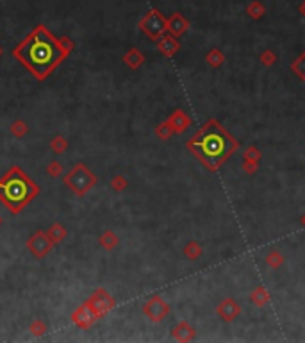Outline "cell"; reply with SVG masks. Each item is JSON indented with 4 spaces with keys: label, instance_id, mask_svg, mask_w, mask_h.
Listing matches in <instances>:
<instances>
[{
    "label": "cell",
    "instance_id": "obj_1",
    "mask_svg": "<svg viewBox=\"0 0 305 343\" xmlns=\"http://www.w3.org/2000/svg\"><path fill=\"white\" fill-rule=\"evenodd\" d=\"M75 43L70 38H55L45 25H38L15 48L13 55L18 59L38 80H45L65 61Z\"/></svg>",
    "mask_w": 305,
    "mask_h": 343
},
{
    "label": "cell",
    "instance_id": "obj_14",
    "mask_svg": "<svg viewBox=\"0 0 305 343\" xmlns=\"http://www.w3.org/2000/svg\"><path fill=\"white\" fill-rule=\"evenodd\" d=\"M124 63L129 66V68L138 70L139 66L145 63V55H143L141 52L138 50V48H131V50H129L127 54L124 55Z\"/></svg>",
    "mask_w": 305,
    "mask_h": 343
},
{
    "label": "cell",
    "instance_id": "obj_5",
    "mask_svg": "<svg viewBox=\"0 0 305 343\" xmlns=\"http://www.w3.org/2000/svg\"><path fill=\"white\" fill-rule=\"evenodd\" d=\"M139 29L150 38V40L157 41L164 33H166V20L157 9L148 11L141 20H139Z\"/></svg>",
    "mask_w": 305,
    "mask_h": 343
},
{
    "label": "cell",
    "instance_id": "obj_7",
    "mask_svg": "<svg viewBox=\"0 0 305 343\" xmlns=\"http://www.w3.org/2000/svg\"><path fill=\"white\" fill-rule=\"evenodd\" d=\"M27 248L30 250V254L36 260H43L45 255H48V252L54 248V243L48 238L47 231H36L33 236L27 240Z\"/></svg>",
    "mask_w": 305,
    "mask_h": 343
},
{
    "label": "cell",
    "instance_id": "obj_3",
    "mask_svg": "<svg viewBox=\"0 0 305 343\" xmlns=\"http://www.w3.org/2000/svg\"><path fill=\"white\" fill-rule=\"evenodd\" d=\"M40 195V186L20 166H11L0 179V202L18 215Z\"/></svg>",
    "mask_w": 305,
    "mask_h": 343
},
{
    "label": "cell",
    "instance_id": "obj_15",
    "mask_svg": "<svg viewBox=\"0 0 305 343\" xmlns=\"http://www.w3.org/2000/svg\"><path fill=\"white\" fill-rule=\"evenodd\" d=\"M47 234H48V238L52 240V243L59 245V243H63V241H65L68 231H66V227L61 225V223H52V225L48 227Z\"/></svg>",
    "mask_w": 305,
    "mask_h": 343
},
{
    "label": "cell",
    "instance_id": "obj_2",
    "mask_svg": "<svg viewBox=\"0 0 305 343\" xmlns=\"http://www.w3.org/2000/svg\"><path fill=\"white\" fill-rule=\"evenodd\" d=\"M188 145L205 166L216 170L225 161V157L236 149L237 143H234L230 136L216 122L211 120Z\"/></svg>",
    "mask_w": 305,
    "mask_h": 343
},
{
    "label": "cell",
    "instance_id": "obj_26",
    "mask_svg": "<svg viewBox=\"0 0 305 343\" xmlns=\"http://www.w3.org/2000/svg\"><path fill=\"white\" fill-rule=\"evenodd\" d=\"M0 55H2V47H0Z\"/></svg>",
    "mask_w": 305,
    "mask_h": 343
},
{
    "label": "cell",
    "instance_id": "obj_10",
    "mask_svg": "<svg viewBox=\"0 0 305 343\" xmlns=\"http://www.w3.org/2000/svg\"><path fill=\"white\" fill-rule=\"evenodd\" d=\"M157 48H159L164 55L171 58V55H175L178 52L180 45H178V41L175 40V36H171V34H163V36L157 40Z\"/></svg>",
    "mask_w": 305,
    "mask_h": 343
},
{
    "label": "cell",
    "instance_id": "obj_13",
    "mask_svg": "<svg viewBox=\"0 0 305 343\" xmlns=\"http://www.w3.org/2000/svg\"><path fill=\"white\" fill-rule=\"evenodd\" d=\"M98 243L104 250H114V248L120 245V238L118 234H114L113 231H104L98 238Z\"/></svg>",
    "mask_w": 305,
    "mask_h": 343
},
{
    "label": "cell",
    "instance_id": "obj_24",
    "mask_svg": "<svg viewBox=\"0 0 305 343\" xmlns=\"http://www.w3.org/2000/svg\"><path fill=\"white\" fill-rule=\"evenodd\" d=\"M184 254L188 255L189 260H196V258H198V254H200L198 245H196L195 241H191V243H188V247L184 248Z\"/></svg>",
    "mask_w": 305,
    "mask_h": 343
},
{
    "label": "cell",
    "instance_id": "obj_12",
    "mask_svg": "<svg viewBox=\"0 0 305 343\" xmlns=\"http://www.w3.org/2000/svg\"><path fill=\"white\" fill-rule=\"evenodd\" d=\"M168 122H170L171 129H173V132H184L186 127L189 125V118L188 115L184 113V111L177 109L173 115H171L170 118H168Z\"/></svg>",
    "mask_w": 305,
    "mask_h": 343
},
{
    "label": "cell",
    "instance_id": "obj_17",
    "mask_svg": "<svg viewBox=\"0 0 305 343\" xmlns=\"http://www.w3.org/2000/svg\"><path fill=\"white\" fill-rule=\"evenodd\" d=\"M50 149H52V152H55L57 156H59V154H63V152H66V150H68V139H66L65 136L57 134L55 138H52Z\"/></svg>",
    "mask_w": 305,
    "mask_h": 343
},
{
    "label": "cell",
    "instance_id": "obj_16",
    "mask_svg": "<svg viewBox=\"0 0 305 343\" xmlns=\"http://www.w3.org/2000/svg\"><path fill=\"white\" fill-rule=\"evenodd\" d=\"M173 336L177 339H180V341H188V339H191L193 336H195V331H193L191 325L182 322V324H178L177 327L173 329Z\"/></svg>",
    "mask_w": 305,
    "mask_h": 343
},
{
    "label": "cell",
    "instance_id": "obj_21",
    "mask_svg": "<svg viewBox=\"0 0 305 343\" xmlns=\"http://www.w3.org/2000/svg\"><path fill=\"white\" fill-rule=\"evenodd\" d=\"M109 186H111V190H113V191L120 193V191H124L125 188L129 186V183H127V179H125L124 176H114L113 179H111Z\"/></svg>",
    "mask_w": 305,
    "mask_h": 343
},
{
    "label": "cell",
    "instance_id": "obj_9",
    "mask_svg": "<svg viewBox=\"0 0 305 343\" xmlns=\"http://www.w3.org/2000/svg\"><path fill=\"white\" fill-rule=\"evenodd\" d=\"M72 322L80 329H89L91 325L97 322V317L93 315V311L89 309L86 302H82L75 311L72 313Z\"/></svg>",
    "mask_w": 305,
    "mask_h": 343
},
{
    "label": "cell",
    "instance_id": "obj_6",
    "mask_svg": "<svg viewBox=\"0 0 305 343\" xmlns=\"http://www.w3.org/2000/svg\"><path fill=\"white\" fill-rule=\"evenodd\" d=\"M86 304L89 306V309L93 311V315L97 317V320L102 317H106V315L109 313L114 306H116L114 297H111V293L107 292L106 288L95 290V292L89 295V299L86 300Z\"/></svg>",
    "mask_w": 305,
    "mask_h": 343
},
{
    "label": "cell",
    "instance_id": "obj_25",
    "mask_svg": "<svg viewBox=\"0 0 305 343\" xmlns=\"http://www.w3.org/2000/svg\"><path fill=\"white\" fill-rule=\"evenodd\" d=\"M291 68H293V70H296V72H298V75H300L301 79H305V54L301 55V58L298 59V61L294 63V65L291 66Z\"/></svg>",
    "mask_w": 305,
    "mask_h": 343
},
{
    "label": "cell",
    "instance_id": "obj_19",
    "mask_svg": "<svg viewBox=\"0 0 305 343\" xmlns=\"http://www.w3.org/2000/svg\"><path fill=\"white\" fill-rule=\"evenodd\" d=\"M9 131H11V134L15 136V138H23V136L29 132V125H27L23 120H16V122H13V124H11Z\"/></svg>",
    "mask_w": 305,
    "mask_h": 343
},
{
    "label": "cell",
    "instance_id": "obj_4",
    "mask_svg": "<svg viewBox=\"0 0 305 343\" xmlns=\"http://www.w3.org/2000/svg\"><path fill=\"white\" fill-rule=\"evenodd\" d=\"M63 183L66 184L72 193H75L77 197H84L91 188H95L97 184V176L91 172L89 166H86L84 163H77L68 174L63 176Z\"/></svg>",
    "mask_w": 305,
    "mask_h": 343
},
{
    "label": "cell",
    "instance_id": "obj_22",
    "mask_svg": "<svg viewBox=\"0 0 305 343\" xmlns=\"http://www.w3.org/2000/svg\"><path fill=\"white\" fill-rule=\"evenodd\" d=\"M29 331L33 336H43L47 332V324H43V320H34L30 322Z\"/></svg>",
    "mask_w": 305,
    "mask_h": 343
},
{
    "label": "cell",
    "instance_id": "obj_23",
    "mask_svg": "<svg viewBox=\"0 0 305 343\" xmlns=\"http://www.w3.org/2000/svg\"><path fill=\"white\" fill-rule=\"evenodd\" d=\"M171 132H173V129H171L170 122H164V124H161V125H157V127H156V134L159 136V138H163V139L170 138Z\"/></svg>",
    "mask_w": 305,
    "mask_h": 343
},
{
    "label": "cell",
    "instance_id": "obj_11",
    "mask_svg": "<svg viewBox=\"0 0 305 343\" xmlns=\"http://www.w3.org/2000/svg\"><path fill=\"white\" fill-rule=\"evenodd\" d=\"M166 31H170V34H171V36H175V38L182 36V34L188 31V22H186L182 15L175 13V15L166 22Z\"/></svg>",
    "mask_w": 305,
    "mask_h": 343
},
{
    "label": "cell",
    "instance_id": "obj_8",
    "mask_svg": "<svg viewBox=\"0 0 305 343\" xmlns=\"http://www.w3.org/2000/svg\"><path fill=\"white\" fill-rule=\"evenodd\" d=\"M143 313L150 318L152 322H163L170 313V306L163 300V297L154 295L146 300V304L143 306Z\"/></svg>",
    "mask_w": 305,
    "mask_h": 343
},
{
    "label": "cell",
    "instance_id": "obj_20",
    "mask_svg": "<svg viewBox=\"0 0 305 343\" xmlns=\"http://www.w3.org/2000/svg\"><path fill=\"white\" fill-rule=\"evenodd\" d=\"M47 174L50 177H59V176H63L65 174V168H63V164L59 163L57 159H54V161H50V163L47 164Z\"/></svg>",
    "mask_w": 305,
    "mask_h": 343
},
{
    "label": "cell",
    "instance_id": "obj_27",
    "mask_svg": "<svg viewBox=\"0 0 305 343\" xmlns=\"http://www.w3.org/2000/svg\"><path fill=\"white\" fill-rule=\"evenodd\" d=\"M0 225H2V218H0Z\"/></svg>",
    "mask_w": 305,
    "mask_h": 343
},
{
    "label": "cell",
    "instance_id": "obj_18",
    "mask_svg": "<svg viewBox=\"0 0 305 343\" xmlns=\"http://www.w3.org/2000/svg\"><path fill=\"white\" fill-rule=\"evenodd\" d=\"M218 311L225 320H230V318H234L237 315V306L232 302V300H225V302L220 306Z\"/></svg>",
    "mask_w": 305,
    "mask_h": 343
}]
</instances>
